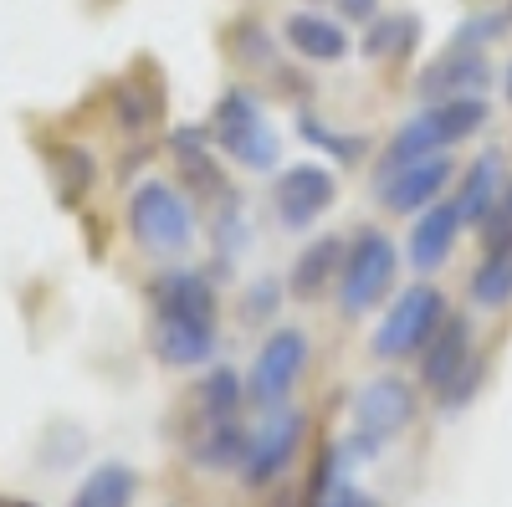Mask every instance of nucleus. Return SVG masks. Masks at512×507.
Here are the masks:
<instances>
[{
  "label": "nucleus",
  "mask_w": 512,
  "mask_h": 507,
  "mask_svg": "<svg viewBox=\"0 0 512 507\" xmlns=\"http://www.w3.org/2000/svg\"><path fill=\"white\" fill-rule=\"evenodd\" d=\"M487 82H492V67H487L482 47H477V41H461V36H456V47L441 52L431 67L420 72V98H431V103L477 98Z\"/></svg>",
  "instance_id": "obj_9"
},
{
  "label": "nucleus",
  "mask_w": 512,
  "mask_h": 507,
  "mask_svg": "<svg viewBox=\"0 0 512 507\" xmlns=\"http://www.w3.org/2000/svg\"><path fill=\"white\" fill-rule=\"evenodd\" d=\"M441 323H446V298H441V287L420 282V287H410L405 298L390 308V318L379 323L374 354H379V359H405V354H415V349L431 344V333H436Z\"/></svg>",
  "instance_id": "obj_4"
},
{
  "label": "nucleus",
  "mask_w": 512,
  "mask_h": 507,
  "mask_svg": "<svg viewBox=\"0 0 512 507\" xmlns=\"http://www.w3.org/2000/svg\"><path fill=\"white\" fill-rule=\"evenodd\" d=\"M390 282H395V246H390V236L364 231L349 246L344 272H338V308H344L349 318H359L390 292Z\"/></svg>",
  "instance_id": "obj_3"
},
{
  "label": "nucleus",
  "mask_w": 512,
  "mask_h": 507,
  "mask_svg": "<svg viewBox=\"0 0 512 507\" xmlns=\"http://www.w3.org/2000/svg\"><path fill=\"white\" fill-rule=\"evenodd\" d=\"M0 507H21V502H0Z\"/></svg>",
  "instance_id": "obj_28"
},
{
  "label": "nucleus",
  "mask_w": 512,
  "mask_h": 507,
  "mask_svg": "<svg viewBox=\"0 0 512 507\" xmlns=\"http://www.w3.org/2000/svg\"><path fill=\"white\" fill-rule=\"evenodd\" d=\"M303 364H308V338L297 328H277L251 364V400L256 405H282L292 395V385L303 379Z\"/></svg>",
  "instance_id": "obj_7"
},
{
  "label": "nucleus",
  "mask_w": 512,
  "mask_h": 507,
  "mask_svg": "<svg viewBox=\"0 0 512 507\" xmlns=\"http://www.w3.org/2000/svg\"><path fill=\"white\" fill-rule=\"evenodd\" d=\"M216 139L246 169H272L277 164V134L262 123V113H256V103L246 93H226L216 103Z\"/></svg>",
  "instance_id": "obj_5"
},
{
  "label": "nucleus",
  "mask_w": 512,
  "mask_h": 507,
  "mask_svg": "<svg viewBox=\"0 0 512 507\" xmlns=\"http://www.w3.org/2000/svg\"><path fill=\"white\" fill-rule=\"evenodd\" d=\"M456 231H461L456 200L451 205H425L420 216H415V226H410V262H415V272H436L451 257Z\"/></svg>",
  "instance_id": "obj_14"
},
{
  "label": "nucleus",
  "mask_w": 512,
  "mask_h": 507,
  "mask_svg": "<svg viewBox=\"0 0 512 507\" xmlns=\"http://www.w3.org/2000/svg\"><path fill=\"white\" fill-rule=\"evenodd\" d=\"M308 436V415L303 410H277L262 431L246 441V461H241V482L246 487H267L272 477H282L292 467L297 446Z\"/></svg>",
  "instance_id": "obj_6"
},
{
  "label": "nucleus",
  "mask_w": 512,
  "mask_h": 507,
  "mask_svg": "<svg viewBox=\"0 0 512 507\" xmlns=\"http://www.w3.org/2000/svg\"><path fill=\"white\" fill-rule=\"evenodd\" d=\"M338 11L354 21H374V0H338Z\"/></svg>",
  "instance_id": "obj_26"
},
{
  "label": "nucleus",
  "mask_w": 512,
  "mask_h": 507,
  "mask_svg": "<svg viewBox=\"0 0 512 507\" xmlns=\"http://www.w3.org/2000/svg\"><path fill=\"white\" fill-rule=\"evenodd\" d=\"M446 180H451V159L446 154H425V159L395 169V175L384 180V205H390L395 216H420L425 205H436Z\"/></svg>",
  "instance_id": "obj_11"
},
{
  "label": "nucleus",
  "mask_w": 512,
  "mask_h": 507,
  "mask_svg": "<svg viewBox=\"0 0 512 507\" xmlns=\"http://www.w3.org/2000/svg\"><path fill=\"white\" fill-rule=\"evenodd\" d=\"M487 123V103L482 98H451V103H431L425 113H415L405 129L390 139V154H384V180L395 175V169L425 159V154H441L446 144L477 134Z\"/></svg>",
  "instance_id": "obj_1"
},
{
  "label": "nucleus",
  "mask_w": 512,
  "mask_h": 507,
  "mask_svg": "<svg viewBox=\"0 0 512 507\" xmlns=\"http://www.w3.org/2000/svg\"><path fill=\"white\" fill-rule=\"evenodd\" d=\"M507 98H512V67H507Z\"/></svg>",
  "instance_id": "obj_27"
},
{
  "label": "nucleus",
  "mask_w": 512,
  "mask_h": 507,
  "mask_svg": "<svg viewBox=\"0 0 512 507\" xmlns=\"http://www.w3.org/2000/svg\"><path fill=\"white\" fill-rule=\"evenodd\" d=\"M472 303H482V308L512 303V241L507 246H492L487 262L472 272Z\"/></svg>",
  "instance_id": "obj_20"
},
{
  "label": "nucleus",
  "mask_w": 512,
  "mask_h": 507,
  "mask_svg": "<svg viewBox=\"0 0 512 507\" xmlns=\"http://www.w3.org/2000/svg\"><path fill=\"white\" fill-rule=\"evenodd\" d=\"M420 41V21L415 16H379L364 36V57L374 62H390V57H405Z\"/></svg>",
  "instance_id": "obj_22"
},
{
  "label": "nucleus",
  "mask_w": 512,
  "mask_h": 507,
  "mask_svg": "<svg viewBox=\"0 0 512 507\" xmlns=\"http://www.w3.org/2000/svg\"><path fill=\"white\" fill-rule=\"evenodd\" d=\"M333 195H338V185L323 164H297L277 180V216L287 226H313L333 205Z\"/></svg>",
  "instance_id": "obj_10"
},
{
  "label": "nucleus",
  "mask_w": 512,
  "mask_h": 507,
  "mask_svg": "<svg viewBox=\"0 0 512 507\" xmlns=\"http://www.w3.org/2000/svg\"><path fill=\"white\" fill-rule=\"evenodd\" d=\"M216 349V323H195V318H175V313H159L154 323V354L175 369H195L210 359Z\"/></svg>",
  "instance_id": "obj_13"
},
{
  "label": "nucleus",
  "mask_w": 512,
  "mask_h": 507,
  "mask_svg": "<svg viewBox=\"0 0 512 507\" xmlns=\"http://www.w3.org/2000/svg\"><path fill=\"white\" fill-rule=\"evenodd\" d=\"M461 369H472V328H466V318H446L431 333V344L420 349V379L446 395L461 379Z\"/></svg>",
  "instance_id": "obj_12"
},
{
  "label": "nucleus",
  "mask_w": 512,
  "mask_h": 507,
  "mask_svg": "<svg viewBox=\"0 0 512 507\" xmlns=\"http://www.w3.org/2000/svg\"><path fill=\"white\" fill-rule=\"evenodd\" d=\"M246 431L236 420H210V431L195 441V461L200 467H241L246 461Z\"/></svg>",
  "instance_id": "obj_21"
},
{
  "label": "nucleus",
  "mask_w": 512,
  "mask_h": 507,
  "mask_svg": "<svg viewBox=\"0 0 512 507\" xmlns=\"http://www.w3.org/2000/svg\"><path fill=\"white\" fill-rule=\"evenodd\" d=\"M344 257H349V246L338 236H318L313 246H303L297 262H292V292L297 298H318V292H328L338 282V272H344Z\"/></svg>",
  "instance_id": "obj_15"
},
{
  "label": "nucleus",
  "mask_w": 512,
  "mask_h": 507,
  "mask_svg": "<svg viewBox=\"0 0 512 507\" xmlns=\"http://www.w3.org/2000/svg\"><path fill=\"white\" fill-rule=\"evenodd\" d=\"M502 195V164L497 154H482L461 180V195H456V210H461V226H482L492 216V205Z\"/></svg>",
  "instance_id": "obj_18"
},
{
  "label": "nucleus",
  "mask_w": 512,
  "mask_h": 507,
  "mask_svg": "<svg viewBox=\"0 0 512 507\" xmlns=\"http://www.w3.org/2000/svg\"><path fill=\"white\" fill-rule=\"evenodd\" d=\"M282 36H287V47L292 52H303V57H313V62H338L349 52V36H344V26L338 21H323V16H287V26H282Z\"/></svg>",
  "instance_id": "obj_17"
},
{
  "label": "nucleus",
  "mask_w": 512,
  "mask_h": 507,
  "mask_svg": "<svg viewBox=\"0 0 512 507\" xmlns=\"http://www.w3.org/2000/svg\"><path fill=\"white\" fill-rule=\"evenodd\" d=\"M410 415H415V390L405 385V379H395V374L369 379V385L359 390V400H354L359 441H369V446L400 436V431L410 426Z\"/></svg>",
  "instance_id": "obj_8"
},
{
  "label": "nucleus",
  "mask_w": 512,
  "mask_h": 507,
  "mask_svg": "<svg viewBox=\"0 0 512 507\" xmlns=\"http://www.w3.org/2000/svg\"><path fill=\"white\" fill-rule=\"evenodd\" d=\"M154 298L159 313H175V318H195V323H216V287L195 272H169L154 282Z\"/></svg>",
  "instance_id": "obj_16"
},
{
  "label": "nucleus",
  "mask_w": 512,
  "mask_h": 507,
  "mask_svg": "<svg viewBox=\"0 0 512 507\" xmlns=\"http://www.w3.org/2000/svg\"><path fill=\"white\" fill-rule=\"evenodd\" d=\"M200 405H205L210 420H236V410H241V385H236V374H231V369H216V374H210L205 390H200Z\"/></svg>",
  "instance_id": "obj_23"
},
{
  "label": "nucleus",
  "mask_w": 512,
  "mask_h": 507,
  "mask_svg": "<svg viewBox=\"0 0 512 507\" xmlns=\"http://www.w3.org/2000/svg\"><path fill=\"white\" fill-rule=\"evenodd\" d=\"M128 231H134V241L144 251H154V257H180L195 241V216H190V205L175 185L144 180L134 190V200H128Z\"/></svg>",
  "instance_id": "obj_2"
},
{
  "label": "nucleus",
  "mask_w": 512,
  "mask_h": 507,
  "mask_svg": "<svg viewBox=\"0 0 512 507\" xmlns=\"http://www.w3.org/2000/svg\"><path fill=\"white\" fill-rule=\"evenodd\" d=\"M482 236H487V251L512 241V185H502V195H497V205H492V216L482 221Z\"/></svg>",
  "instance_id": "obj_24"
},
{
  "label": "nucleus",
  "mask_w": 512,
  "mask_h": 507,
  "mask_svg": "<svg viewBox=\"0 0 512 507\" xmlns=\"http://www.w3.org/2000/svg\"><path fill=\"white\" fill-rule=\"evenodd\" d=\"M134 487H139V477L123 461H103L98 472L82 477L72 507H134Z\"/></svg>",
  "instance_id": "obj_19"
},
{
  "label": "nucleus",
  "mask_w": 512,
  "mask_h": 507,
  "mask_svg": "<svg viewBox=\"0 0 512 507\" xmlns=\"http://www.w3.org/2000/svg\"><path fill=\"white\" fill-rule=\"evenodd\" d=\"M318 507H359V497H354V487H344V482H333V492L318 502Z\"/></svg>",
  "instance_id": "obj_25"
}]
</instances>
